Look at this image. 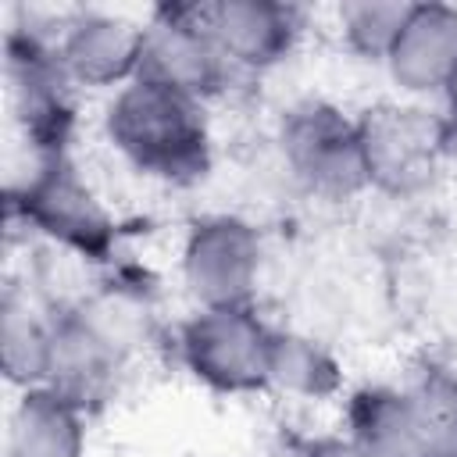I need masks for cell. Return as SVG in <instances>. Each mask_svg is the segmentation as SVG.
<instances>
[{
    "label": "cell",
    "mask_w": 457,
    "mask_h": 457,
    "mask_svg": "<svg viewBox=\"0 0 457 457\" xmlns=\"http://www.w3.org/2000/svg\"><path fill=\"white\" fill-rule=\"evenodd\" d=\"M146 29L121 14H79L64 25L57 54L75 86H129L143 64Z\"/></svg>",
    "instance_id": "11"
},
{
    "label": "cell",
    "mask_w": 457,
    "mask_h": 457,
    "mask_svg": "<svg viewBox=\"0 0 457 457\" xmlns=\"http://www.w3.org/2000/svg\"><path fill=\"white\" fill-rule=\"evenodd\" d=\"M7 457H86V411L46 386L21 389L11 411Z\"/></svg>",
    "instance_id": "14"
},
{
    "label": "cell",
    "mask_w": 457,
    "mask_h": 457,
    "mask_svg": "<svg viewBox=\"0 0 457 457\" xmlns=\"http://www.w3.org/2000/svg\"><path fill=\"white\" fill-rule=\"evenodd\" d=\"M271 325L250 307H200L179 328V357L214 393L268 389Z\"/></svg>",
    "instance_id": "3"
},
{
    "label": "cell",
    "mask_w": 457,
    "mask_h": 457,
    "mask_svg": "<svg viewBox=\"0 0 457 457\" xmlns=\"http://www.w3.org/2000/svg\"><path fill=\"white\" fill-rule=\"evenodd\" d=\"M143 64L136 79H150L200 104L228 86L232 64L211 39L200 4H164L143 21Z\"/></svg>",
    "instance_id": "7"
},
{
    "label": "cell",
    "mask_w": 457,
    "mask_h": 457,
    "mask_svg": "<svg viewBox=\"0 0 457 457\" xmlns=\"http://www.w3.org/2000/svg\"><path fill=\"white\" fill-rule=\"evenodd\" d=\"M182 275L200 307H250L261 275V236L236 214L193 221L182 246Z\"/></svg>",
    "instance_id": "8"
},
{
    "label": "cell",
    "mask_w": 457,
    "mask_h": 457,
    "mask_svg": "<svg viewBox=\"0 0 457 457\" xmlns=\"http://www.w3.org/2000/svg\"><path fill=\"white\" fill-rule=\"evenodd\" d=\"M368 186L386 196H418L432 186L443 154V114L411 104H375L357 118Z\"/></svg>",
    "instance_id": "5"
},
{
    "label": "cell",
    "mask_w": 457,
    "mask_h": 457,
    "mask_svg": "<svg viewBox=\"0 0 457 457\" xmlns=\"http://www.w3.org/2000/svg\"><path fill=\"white\" fill-rule=\"evenodd\" d=\"M121 346L114 332L89 311H54L50 314V364L46 389L75 403L79 411H96L118 378Z\"/></svg>",
    "instance_id": "9"
},
{
    "label": "cell",
    "mask_w": 457,
    "mask_h": 457,
    "mask_svg": "<svg viewBox=\"0 0 457 457\" xmlns=\"http://www.w3.org/2000/svg\"><path fill=\"white\" fill-rule=\"evenodd\" d=\"M411 4L403 0H353L339 7V32L346 46L368 61H386Z\"/></svg>",
    "instance_id": "18"
},
{
    "label": "cell",
    "mask_w": 457,
    "mask_h": 457,
    "mask_svg": "<svg viewBox=\"0 0 457 457\" xmlns=\"http://www.w3.org/2000/svg\"><path fill=\"white\" fill-rule=\"evenodd\" d=\"M446 96V111H443V154L446 161H457V79L450 82Z\"/></svg>",
    "instance_id": "20"
},
{
    "label": "cell",
    "mask_w": 457,
    "mask_h": 457,
    "mask_svg": "<svg viewBox=\"0 0 457 457\" xmlns=\"http://www.w3.org/2000/svg\"><path fill=\"white\" fill-rule=\"evenodd\" d=\"M346 436L364 457H436L403 389L364 386L346 400Z\"/></svg>",
    "instance_id": "13"
},
{
    "label": "cell",
    "mask_w": 457,
    "mask_h": 457,
    "mask_svg": "<svg viewBox=\"0 0 457 457\" xmlns=\"http://www.w3.org/2000/svg\"><path fill=\"white\" fill-rule=\"evenodd\" d=\"M296 457H364V453L350 436H314L300 443Z\"/></svg>",
    "instance_id": "19"
},
{
    "label": "cell",
    "mask_w": 457,
    "mask_h": 457,
    "mask_svg": "<svg viewBox=\"0 0 457 457\" xmlns=\"http://www.w3.org/2000/svg\"><path fill=\"white\" fill-rule=\"evenodd\" d=\"M200 14L232 71H268L282 64L303 29L300 7L282 0H211L200 4Z\"/></svg>",
    "instance_id": "10"
},
{
    "label": "cell",
    "mask_w": 457,
    "mask_h": 457,
    "mask_svg": "<svg viewBox=\"0 0 457 457\" xmlns=\"http://www.w3.org/2000/svg\"><path fill=\"white\" fill-rule=\"evenodd\" d=\"M107 139L136 171L171 186H193L211 171L204 104L150 79H132L114 93Z\"/></svg>",
    "instance_id": "1"
},
{
    "label": "cell",
    "mask_w": 457,
    "mask_h": 457,
    "mask_svg": "<svg viewBox=\"0 0 457 457\" xmlns=\"http://www.w3.org/2000/svg\"><path fill=\"white\" fill-rule=\"evenodd\" d=\"M386 68L407 93H446L457 79V7L450 4H411Z\"/></svg>",
    "instance_id": "12"
},
{
    "label": "cell",
    "mask_w": 457,
    "mask_h": 457,
    "mask_svg": "<svg viewBox=\"0 0 457 457\" xmlns=\"http://www.w3.org/2000/svg\"><path fill=\"white\" fill-rule=\"evenodd\" d=\"M282 161L293 179L328 200H346L368 189L357 118H346L325 100H303L278 125Z\"/></svg>",
    "instance_id": "4"
},
{
    "label": "cell",
    "mask_w": 457,
    "mask_h": 457,
    "mask_svg": "<svg viewBox=\"0 0 457 457\" xmlns=\"http://www.w3.org/2000/svg\"><path fill=\"white\" fill-rule=\"evenodd\" d=\"M268 386L303 400H328L343 389V368L318 339L275 328L268 350Z\"/></svg>",
    "instance_id": "15"
},
{
    "label": "cell",
    "mask_w": 457,
    "mask_h": 457,
    "mask_svg": "<svg viewBox=\"0 0 457 457\" xmlns=\"http://www.w3.org/2000/svg\"><path fill=\"white\" fill-rule=\"evenodd\" d=\"M11 214L86 261L100 264L118 250V221L68 157L36 161V171L21 186H11Z\"/></svg>",
    "instance_id": "2"
},
{
    "label": "cell",
    "mask_w": 457,
    "mask_h": 457,
    "mask_svg": "<svg viewBox=\"0 0 457 457\" xmlns=\"http://www.w3.org/2000/svg\"><path fill=\"white\" fill-rule=\"evenodd\" d=\"M0 357L7 382L36 389L46 382L50 364V314H39L14 289L4 293L0 307Z\"/></svg>",
    "instance_id": "16"
},
{
    "label": "cell",
    "mask_w": 457,
    "mask_h": 457,
    "mask_svg": "<svg viewBox=\"0 0 457 457\" xmlns=\"http://www.w3.org/2000/svg\"><path fill=\"white\" fill-rule=\"evenodd\" d=\"M7 82L11 104L36 150V161L68 157V139L75 125L71 75L61 64L57 43H46L32 29L7 32Z\"/></svg>",
    "instance_id": "6"
},
{
    "label": "cell",
    "mask_w": 457,
    "mask_h": 457,
    "mask_svg": "<svg viewBox=\"0 0 457 457\" xmlns=\"http://www.w3.org/2000/svg\"><path fill=\"white\" fill-rule=\"evenodd\" d=\"M436 457H457V371L425 361L403 386Z\"/></svg>",
    "instance_id": "17"
}]
</instances>
